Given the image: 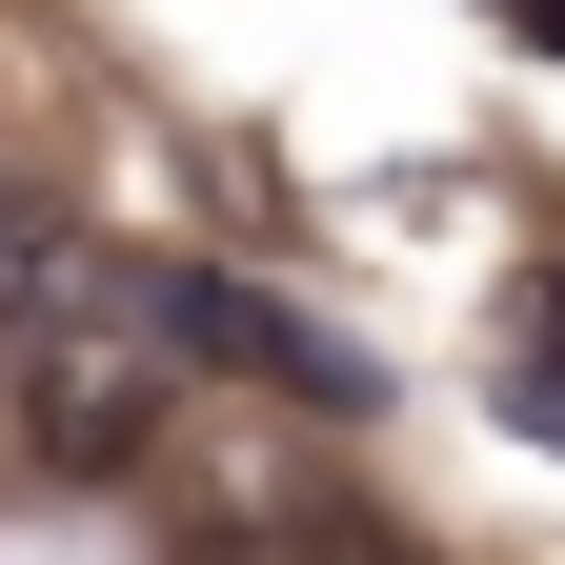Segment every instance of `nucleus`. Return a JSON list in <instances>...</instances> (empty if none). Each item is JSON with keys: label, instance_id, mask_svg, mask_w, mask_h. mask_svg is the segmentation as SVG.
Wrapping results in <instances>:
<instances>
[{"label": "nucleus", "instance_id": "obj_5", "mask_svg": "<svg viewBox=\"0 0 565 565\" xmlns=\"http://www.w3.org/2000/svg\"><path fill=\"white\" fill-rule=\"evenodd\" d=\"M505 21H545V0H505Z\"/></svg>", "mask_w": 565, "mask_h": 565}, {"label": "nucleus", "instance_id": "obj_2", "mask_svg": "<svg viewBox=\"0 0 565 565\" xmlns=\"http://www.w3.org/2000/svg\"><path fill=\"white\" fill-rule=\"evenodd\" d=\"M41 465H141V384L82 364V343H41Z\"/></svg>", "mask_w": 565, "mask_h": 565}, {"label": "nucleus", "instance_id": "obj_3", "mask_svg": "<svg viewBox=\"0 0 565 565\" xmlns=\"http://www.w3.org/2000/svg\"><path fill=\"white\" fill-rule=\"evenodd\" d=\"M505 424H525V445H565V282H545L525 343H505Z\"/></svg>", "mask_w": 565, "mask_h": 565}, {"label": "nucleus", "instance_id": "obj_4", "mask_svg": "<svg viewBox=\"0 0 565 565\" xmlns=\"http://www.w3.org/2000/svg\"><path fill=\"white\" fill-rule=\"evenodd\" d=\"M41 282H61V202H21V182H0V323H21Z\"/></svg>", "mask_w": 565, "mask_h": 565}, {"label": "nucleus", "instance_id": "obj_1", "mask_svg": "<svg viewBox=\"0 0 565 565\" xmlns=\"http://www.w3.org/2000/svg\"><path fill=\"white\" fill-rule=\"evenodd\" d=\"M121 323L162 364H202V384H263L282 424H384V364L343 323H303L282 282H243V263H121Z\"/></svg>", "mask_w": 565, "mask_h": 565}]
</instances>
